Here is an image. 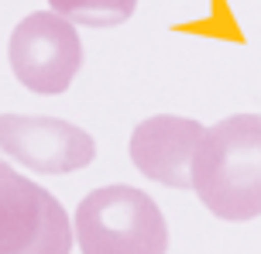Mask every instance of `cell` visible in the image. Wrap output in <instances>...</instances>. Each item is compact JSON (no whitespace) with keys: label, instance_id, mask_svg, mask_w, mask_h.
Wrapping results in <instances>:
<instances>
[{"label":"cell","instance_id":"cell-1","mask_svg":"<svg viewBox=\"0 0 261 254\" xmlns=\"http://www.w3.org/2000/svg\"><path fill=\"white\" fill-rule=\"evenodd\" d=\"M193 189L220 220L244 223L261 216V114L223 117L203 134Z\"/></svg>","mask_w":261,"mask_h":254},{"label":"cell","instance_id":"cell-2","mask_svg":"<svg viewBox=\"0 0 261 254\" xmlns=\"http://www.w3.org/2000/svg\"><path fill=\"white\" fill-rule=\"evenodd\" d=\"M83 254H169V223L158 203L134 186L93 189L76 206Z\"/></svg>","mask_w":261,"mask_h":254},{"label":"cell","instance_id":"cell-3","mask_svg":"<svg viewBox=\"0 0 261 254\" xmlns=\"http://www.w3.org/2000/svg\"><path fill=\"white\" fill-rule=\"evenodd\" d=\"M72 220L52 192L0 158V254H69Z\"/></svg>","mask_w":261,"mask_h":254},{"label":"cell","instance_id":"cell-4","mask_svg":"<svg viewBox=\"0 0 261 254\" xmlns=\"http://www.w3.org/2000/svg\"><path fill=\"white\" fill-rule=\"evenodd\" d=\"M7 59L21 86L38 96H59L83 69V41L59 11H35L11 31Z\"/></svg>","mask_w":261,"mask_h":254},{"label":"cell","instance_id":"cell-5","mask_svg":"<svg viewBox=\"0 0 261 254\" xmlns=\"http://www.w3.org/2000/svg\"><path fill=\"white\" fill-rule=\"evenodd\" d=\"M0 151L41 175L79 172L96 158V141L59 117L0 114Z\"/></svg>","mask_w":261,"mask_h":254},{"label":"cell","instance_id":"cell-6","mask_svg":"<svg viewBox=\"0 0 261 254\" xmlns=\"http://www.w3.org/2000/svg\"><path fill=\"white\" fill-rule=\"evenodd\" d=\"M206 127L193 117L155 114L130 134V161L134 168L169 189H193V161Z\"/></svg>","mask_w":261,"mask_h":254},{"label":"cell","instance_id":"cell-7","mask_svg":"<svg viewBox=\"0 0 261 254\" xmlns=\"http://www.w3.org/2000/svg\"><path fill=\"white\" fill-rule=\"evenodd\" d=\"M48 4L72 24L86 27H117L138 7V0H48Z\"/></svg>","mask_w":261,"mask_h":254}]
</instances>
